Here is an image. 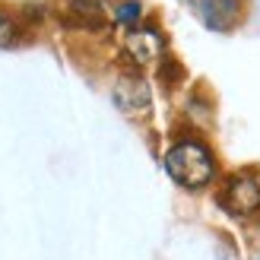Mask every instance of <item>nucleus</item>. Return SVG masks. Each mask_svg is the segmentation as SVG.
<instances>
[{
  "mask_svg": "<svg viewBox=\"0 0 260 260\" xmlns=\"http://www.w3.org/2000/svg\"><path fill=\"white\" fill-rule=\"evenodd\" d=\"M162 165H165L168 178L175 184H181L184 190H203L216 178V155L200 140H178L165 152Z\"/></svg>",
  "mask_w": 260,
  "mask_h": 260,
  "instance_id": "f257e3e1",
  "label": "nucleus"
},
{
  "mask_svg": "<svg viewBox=\"0 0 260 260\" xmlns=\"http://www.w3.org/2000/svg\"><path fill=\"white\" fill-rule=\"evenodd\" d=\"M219 206L229 216H238V219H248V216L260 213V181L251 172L229 175L222 190H219Z\"/></svg>",
  "mask_w": 260,
  "mask_h": 260,
  "instance_id": "f03ea898",
  "label": "nucleus"
},
{
  "mask_svg": "<svg viewBox=\"0 0 260 260\" xmlns=\"http://www.w3.org/2000/svg\"><path fill=\"white\" fill-rule=\"evenodd\" d=\"M60 19L70 29H86V32H99L108 25V10L102 0H63L60 7Z\"/></svg>",
  "mask_w": 260,
  "mask_h": 260,
  "instance_id": "7ed1b4c3",
  "label": "nucleus"
},
{
  "mask_svg": "<svg viewBox=\"0 0 260 260\" xmlns=\"http://www.w3.org/2000/svg\"><path fill=\"white\" fill-rule=\"evenodd\" d=\"M111 99H114V105H118L124 114H146L149 111V102H152L146 80L137 76V73L121 76V80L114 83V89H111Z\"/></svg>",
  "mask_w": 260,
  "mask_h": 260,
  "instance_id": "20e7f679",
  "label": "nucleus"
},
{
  "mask_svg": "<svg viewBox=\"0 0 260 260\" xmlns=\"http://www.w3.org/2000/svg\"><path fill=\"white\" fill-rule=\"evenodd\" d=\"M197 13L213 32H232L241 22L244 4L241 0H197Z\"/></svg>",
  "mask_w": 260,
  "mask_h": 260,
  "instance_id": "39448f33",
  "label": "nucleus"
},
{
  "mask_svg": "<svg viewBox=\"0 0 260 260\" xmlns=\"http://www.w3.org/2000/svg\"><path fill=\"white\" fill-rule=\"evenodd\" d=\"M124 51L134 63H149L162 54V38L155 29H130L127 32V42H124Z\"/></svg>",
  "mask_w": 260,
  "mask_h": 260,
  "instance_id": "423d86ee",
  "label": "nucleus"
},
{
  "mask_svg": "<svg viewBox=\"0 0 260 260\" xmlns=\"http://www.w3.org/2000/svg\"><path fill=\"white\" fill-rule=\"evenodd\" d=\"M140 16H143V4H140V0H124V4L114 7V19H118L121 25H130V29H137Z\"/></svg>",
  "mask_w": 260,
  "mask_h": 260,
  "instance_id": "0eeeda50",
  "label": "nucleus"
},
{
  "mask_svg": "<svg viewBox=\"0 0 260 260\" xmlns=\"http://www.w3.org/2000/svg\"><path fill=\"white\" fill-rule=\"evenodd\" d=\"M16 35H19V25L16 19L10 16V13L0 10V48H10L13 42H16Z\"/></svg>",
  "mask_w": 260,
  "mask_h": 260,
  "instance_id": "6e6552de",
  "label": "nucleus"
}]
</instances>
